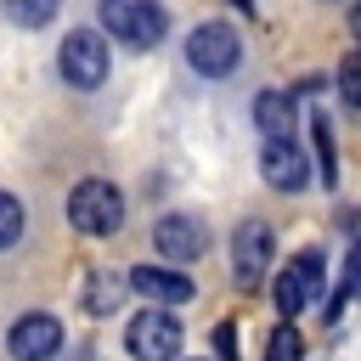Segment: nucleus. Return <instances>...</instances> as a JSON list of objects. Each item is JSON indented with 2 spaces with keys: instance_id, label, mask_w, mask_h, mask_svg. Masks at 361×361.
Listing matches in <instances>:
<instances>
[{
  "instance_id": "1",
  "label": "nucleus",
  "mask_w": 361,
  "mask_h": 361,
  "mask_svg": "<svg viewBox=\"0 0 361 361\" xmlns=\"http://www.w3.org/2000/svg\"><path fill=\"white\" fill-rule=\"evenodd\" d=\"M68 220H73V231H85V237H113V231L124 226V197H118V186H113V180H79V186L68 192Z\"/></svg>"
},
{
  "instance_id": "2",
  "label": "nucleus",
  "mask_w": 361,
  "mask_h": 361,
  "mask_svg": "<svg viewBox=\"0 0 361 361\" xmlns=\"http://www.w3.org/2000/svg\"><path fill=\"white\" fill-rule=\"evenodd\" d=\"M102 28L124 39L130 51H147L164 39V6L158 0H102Z\"/></svg>"
},
{
  "instance_id": "3",
  "label": "nucleus",
  "mask_w": 361,
  "mask_h": 361,
  "mask_svg": "<svg viewBox=\"0 0 361 361\" xmlns=\"http://www.w3.org/2000/svg\"><path fill=\"white\" fill-rule=\"evenodd\" d=\"M186 62H192L197 73H209V79H226V73L243 62L237 28H226V23H197V28L186 34Z\"/></svg>"
},
{
  "instance_id": "4",
  "label": "nucleus",
  "mask_w": 361,
  "mask_h": 361,
  "mask_svg": "<svg viewBox=\"0 0 361 361\" xmlns=\"http://www.w3.org/2000/svg\"><path fill=\"white\" fill-rule=\"evenodd\" d=\"M124 350H130L135 361H175V355H180V322L152 305V310H141V316L124 327Z\"/></svg>"
},
{
  "instance_id": "5",
  "label": "nucleus",
  "mask_w": 361,
  "mask_h": 361,
  "mask_svg": "<svg viewBox=\"0 0 361 361\" xmlns=\"http://www.w3.org/2000/svg\"><path fill=\"white\" fill-rule=\"evenodd\" d=\"M62 79L79 85V90H96V85L107 79V45H102V34L73 28V34L62 39Z\"/></svg>"
},
{
  "instance_id": "6",
  "label": "nucleus",
  "mask_w": 361,
  "mask_h": 361,
  "mask_svg": "<svg viewBox=\"0 0 361 361\" xmlns=\"http://www.w3.org/2000/svg\"><path fill=\"white\" fill-rule=\"evenodd\" d=\"M316 293H322V248H299L288 259V271L276 276V310L282 316H299L305 299H316Z\"/></svg>"
},
{
  "instance_id": "7",
  "label": "nucleus",
  "mask_w": 361,
  "mask_h": 361,
  "mask_svg": "<svg viewBox=\"0 0 361 361\" xmlns=\"http://www.w3.org/2000/svg\"><path fill=\"white\" fill-rule=\"evenodd\" d=\"M6 344H11L17 361H51L62 350V322L45 316V310H28V316H17V327H11Z\"/></svg>"
},
{
  "instance_id": "8",
  "label": "nucleus",
  "mask_w": 361,
  "mask_h": 361,
  "mask_svg": "<svg viewBox=\"0 0 361 361\" xmlns=\"http://www.w3.org/2000/svg\"><path fill=\"white\" fill-rule=\"evenodd\" d=\"M271 254H276V237H271V226H259V220H248V226H237V237H231V259H237V282H259L265 271H271Z\"/></svg>"
},
{
  "instance_id": "9",
  "label": "nucleus",
  "mask_w": 361,
  "mask_h": 361,
  "mask_svg": "<svg viewBox=\"0 0 361 361\" xmlns=\"http://www.w3.org/2000/svg\"><path fill=\"white\" fill-rule=\"evenodd\" d=\"M259 169H265V180H271L276 192H299V186L310 180V164H305V152H299L293 141H271V135H265Z\"/></svg>"
},
{
  "instance_id": "10",
  "label": "nucleus",
  "mask_w": 361,
  "mask_h": 361,
  "mask_svg": "<svg viewBox=\"0 0 361 361\" xmlns=\"http://www.w3.org/2000/svg\"><path fill=\"white\" fill-rule=\"evenodd\" d=\"M130 288H135L141 299H152V305H186V299L197 293L186 271H164V265H135V271H130Z\"/></svg>"
},
{
  "instance_id": "11",
  "label": "nucleus",
  "mask_w": 361,
  "mask_h": 361,
  "mask_svg": "<svg viewBox=\"0 0 361 361\" xmlns=\"http://www.w3.org/2000/svg\"><path fill=\"white\" fill-rule=\"evenodd\" d=\"M152 243H158V254H169V259H180V265H192V259L209 248L203 226H197V220H186V214H164V220H158V231H152Z\"/></svg>"
},
{
  "instance_id": "12",
  "label": "nucleus",
  "mask_w": 361,
  "mask_h": 361,
  "mask_svg": "<svg viewBox=\"0 0 361 361\" xmlns=\"http://www.w3.org/2000/svg\"><path fill=\"white\" fill-rule=\"evenodd\" d=\"M254 118H259V130L271 141H293V96L288 90H265L254 102Z\"/></svg>"
},
{
  "instance_id": "13",
  "label": "nucleus",
  "mask_w": 361,
  "mask_h": 361,
  "mask_svg": "<svg viewBox=\"0 0 361 361\" xmlns=\"http://www.w3.org/2000/svg\"><path fill=\"white\" fill-rule=\"evenodd\" d=\"M130 288V276H113V271H96V282L85 288V305L96 310V316H107L113 305H118V293Z\"/></svg>"
},
{
  "instance_id": "14",
  "label": "nucleus",
  "mask_w": 361,
  "mask_h": 361,
  "mask_svg": "<svg viewBox=\"0 0 361 361\" xmlns=\"http://www.w3.org/2000/svg\"><path fill=\"white\" fill-rule=\"evenodd\" d=\"M56 6H62V0H6V17L23 23V28H45V23L56 17Z\"/></svg>"
},
{
  "instance_id": "15",
  "label": "nucleus",
  "mask_w": 361,
  "mask_h": 361,
  "mask_svg": "<svg viewBox=\"0 0 361 361\" xmlns=\"http://www.w3.org/2000/svg\"><path fill=\"white\" fill-rule=\"evenodd\" d=\"M305 355V338L293 333V322H282L271 338H265V361H299Z\"/></svg>"
},
{
  "instance_id": "16",
  "label": "nucleus",
  "mask_w": 361,
  "mask_h": 361,
  "mask_svg": "<svg viewBox=\"0 0 361 361\" xmlns=\"http://www.w3.org/2000/svg\"><path fill=\"white\" fill-rule=\"evenodd\" d=\"M17 237H23V203L0 192V248H17Z\"/></svg>"
},
{
  "instance_id": "17",
  "label": "nucleus",
  "mask_w": 361,
  "mask_h": 361,
  "mask_svg": "<svg viewBox=\"0 0 361 361\" xmlns=\"http://www.w3.org/2000/svg\"><path fill=\"white\" fill-rule=\"evenodd\" d=\"M338 90H344V102H350V107H361V51H350V56H344V68H338Z\"/></svg>"
},
{
  "instance_id": "18",
  "label": "nucleus",
  "mask_w": 361,
  "mask_h": 361,
  "mask_svg": "<svg viewBox=\"0 0 361 361\" xmlns=\"http://www.w3.org/2000/svg\"><path fill=\"white\" fill-rule=\"evenodd\" d=\"M316 147H322V186H333V141H327V118L316 113Z\"/></svg>"
},
{
  "instance_id": "19",
  "label": "nucleus",
  "mask_w": 361,
  "mask_h": 361,
  "mask_svg": "<svg viewBox=\"0 0 361 361\" xmlns=\"http://www.w3.org/2000/svg\"><path fill=\"white\" fill-rule=\"evenodd\" d=\"M214 350H220L226 361H237V333H231V322H220V327H214Z\"/></svg>"
},
{
  "instance_id": "20",
  "label": "nucleus",
  "mask_w": 361,
  "mask_h": 361,
  "mask_svg": "<svg viewBox=\"0 0 361 361\" xmlns=\"http://www.w3.org/2000/svg\"><path fill=\"white\" fill-rule=\"evenodd\" d=\"M350 34H355V39H361V6H355V11H350Z\"/></svg>"
}]
</instances>
